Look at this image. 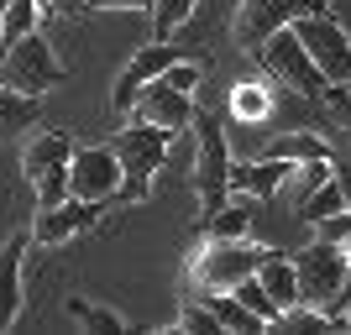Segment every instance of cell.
<instances>
[{"mask_svg":"<svg viewBox=\"0 0 351 335\" xmlns=\"http://www.w3.org/2000/svg\"><path fill=\"white\" fill-rule=\"evenodd\" d=\"M257 277H263V288L278 299V309H293V304H299V267H293L289 257L267 251L263 262H257Z\"/></svg>","mask_w":351,"mask_h":335,"instance_id":"19","label":"cell"},{"mask_svg":"<svg viewBox=\"0 0 351 335\" xmlns=\"http://www.w3.org/2000/svg\"><path fill=\"white\" fill-rule=\"evenodd\" d=\"M205 304L215 309L220 330H231V335H241V330H267V325L257 320V314H252V309L241 304V299H236L231 288H210V293H205Z\"/></svg>","mask_w":351,"mask_h":335,"instance_id":"21","label":"cell"},{"mask_svg":"<svg viewBox=\"0 0 351 335\" xmlns=\"http://www.w3.org/2000/svg\"><path fill=\"white\" fill-rule=\"evenodd\" d=\"M69 314H73L79 325H89V330H105V335L126 330V320H121L116 309H105V304H89V299H69Z\"/></svg>","mask_w":351,"mask_h":335,"instance_id":"26","label":"cell"},{"mask_svg":"<svg viewBox=\"0 0 351 335\" xmlns=\"http://www.w3.org/2000/svg\"><path fill=\"white\" fill-rule=\"evenodd\" d=\"M267 158L309 162V158H330V152H325V142L309 132V126H293V132H283V136H273V142H267Z\"/></svg>","mask_w":351,"mask_h":335,"instance_id":"22","label":"cell"},{"mask_svg":"<svg viewBox=\"0 0 351 335\" xmlns=\"http://www.w3.org/2000/svg\"><path fill=\"white\" fill-rule=\"evenodd\" d=\"M43 11H53V5H47V0H43Z\"/></svg>","mask_w":351,"mask_h":335,"instance_id":"37","label":"cell"},{"mask_svg":"<svg viewBox=\"0 0 351 335\" xmlns=\"http://www.w3.org/2000/svg\"><path fill=\"white\" fill-rule=\"evenodd\" d=\"M189 132H194V194H199V215H210L231 199V142H226V126L205 110H194Z\"/></svg>","mask_w":351,"mask_h":335,"instance_id":"2","label":"cell"},{"mask_svg":"<svg viewBox=\"0 0 351 335\" xmlns=\"http://www.w3.org/2000/svg\"><path fill=\"white\" fill-rule=\"evenodd\" d=\"M37 116H43V95H21V89L0 84V142H5V136L32 132Z\"/></svg>","mask_w":351,"mask_h":335,"instance_id":"17","label":"cell"},{"mask_svg":"<svg viewBox=\"0 0 351 335\" xmlns=\"http://www.w3.org/2000/svg\"><path fill=\"white\" fill-rule=\"evenodd\" d=\"M100 215H105V199H79V194H69V199H58V204H37L32 241H37V247H63L73 236H84Z\"/></svg>","mask_w":351,"mask_h":335,"instance_id":"9","label":"cell"},{"mask_svg":"<svg viewBox=\"0 0 351 335\" xmlns=\"http://www.w3.org/2000/svg\"><path fill=\"white\" fill-rule=\"evenodd\" d=\"M293 178L289 158H257V162H231V194H252V199H273Z\"/></svg>","mask_w":351,"mask_h":335,"instance_id":"13","label":"cell"},{"mask_svg":"<svg viewBox=\"0 0 351 335\" xmlns=\"http://www.w3.org/2000/svg\"><path fill=\"white\" fill-rule=\"evenodd\" d=\"M27 247H32V231L11 236L0 247V330H11L16 314H21V262H27Z\"/></svg>","mask_w":351,"mask_h":335,"instance_id":"14","label":"cell"},{"mask_svg":"<svg viewBox=\"0 0 351 335\" xmlns=\"http://www.w3.org/2000/svg\"><path fill=\"white\" fill-rule=\"evenodd\" d=\"M330 178L341 184V194H346V204H351V162H330Z\"/></svg>","mask_w":351,"mask_h":335,"instance_id":"33","label":"cell"},{"mask_svg":"<svg viewBox=\"0 0 351 335\" xmlns=\"http://www.w3.org/2000/svg\"><path fill=\"white\" fill-rule=\"evenodd\" d=\"M194 5H199V0H152V11H147V16H152V37L168 42V37L194 16Z\"/></svg>","mask_w":351,"mask_h":335,"instance_id":"25","label":"cell"},{"mask_svg":"<svg viewBox=\"0 0 351 335\" xmlns=\"http://www.w3.org/2000/svg\"><path fill=\"white\" fill-rule=\"evenodd\" d=\"M162 79H168L173 89H184V95H194V89H199V63H184V58H173L168 69H162Z\"/></svg>","mask_w":351,"mask_h":335,"instance_id":"29","label":"cell"},{"mask_svg":"<svg viewBox=\"0 0 351 335\" xmlns=\"http://www.w3.org/2000/svg\"><path fill=\"white\" fill-rule=\"evenodd\" d=\"M346 299H351V273H346V288H341V304H346Z\"/></svg>","mask_w":351,"mask_h":335,"instance_id":"36","label":"cell"},{"mask_svg":"<svg viewBox=\"0 0 351 335\" xmlns=\"http://www.w3.org/2000/svg\"><path fill=\"white\" fill-rule=\"evenodd\" d=\"M325 105H330V116L341 121V132H351V84H330L325 89Z\"/></svg>","mask_w":351,"mask_h":335,"instance_id":"31","label":"cell"},{"mask_svg":"<svg viewBox=\"0 0 351 335\" xmlns=\"http://www.w3.org/2000/svg\"><path fill=\"white\" fill-rule=\"evenodd\" d=\"M168 142H173V132H162L152 121H132L126 132H116L110 147L121 158V189L110 204H147L152 199V178L168 162Z\"/></svg>","mask_w":351,"mask_h":335,"instance_id":"1","label":"cell"},{"mask_svg":"<svg viewBox=\"0 0 351 335\" xmlns=\"http://www.w3.org/2000/svg\"><path fill=\"white\" fill-rule=\"evenodd\" d=\"M299 267V304H320V309H336L341 304V288H346V273H351V251L336 247V241H315L293 257Z\"/></svg>","mask_w":351,"mask_h":335,"instance_id":"5","label":"cell"},{"mask_svg":"<svg viewBox=\"0 0 351 335\" xmlns=\"http://www.w3.org/2000/svg\"><path fill=\"white\" fill-rule=\"evenodd\" d=\"M89 11H152V0H84Z\"/></svg>","mask_w":351,"mask_h":335,"instance_id":"32","label":"cell"},{"mask_svg":"<svg viewBox=\"0 0 351 335\" xmlns=\"http://www.w3.org/2000/svg\"><path fill=\"white\" fill-rule=\"evenodd\" d=\"M69 158H73V136L53 126V132H37L27 142V152H21V173L37 184V178L53 173V168H69Z\"/></svg>","mask_w":351,"mask_h":335,"instance_id":"15","label":"cell"},{"mask_svg":"<svg viewBox=\"0 0 351 335\" xmlns=\"http://www.w3.org/2000/svg\"><path fill=\"white\" fill-rule=\"evenodd\" d=\"M43 0H0V47H11L16 37H27L32 27H43Z\"/></svg>","mask_w":351,"mask_h":335,"instance_id":"20","label":"cell"},{"mask_svg":"<svg viewBox=\"0 0 351 335\" xmlns=\"http://www.w3.org/2000/svg\"><path fill=\"white\" fill-rule=\"evenodd\" d=\"M267 251L263 247H252L247 236H236V241H220V236H210L205 241V251H199V257H194V283H199V288H236V283H241V277H252L257 273V262H263Z\"/></svg>","mask_w":351,"mask_h":335,"instance_id":"8","label":"cell"},{"mask_svg":"<svg viewBox=\"0 0 351 335\" xmlns=\"http://www.w3.org/2000/svg\"><path fill=\"white\" fill-rule=\"evenodd\" d=\"M173 58H178L173 47L162 42V37H152V42H147L142 53H132V63L121 69L116 89H110V105H116L121 116H126V110H132V105H136V95H142V89L152 84V79H158V73L168 69V63H173Z\"/></svg>","mask_w":351,"mask_h":335,"instance_id":"12","label":"cell"},{"mask_svg":"<svg viewBox=\"0 0 351 335\" xmlns=\"http://www.w3.org/2000/svg\"><path fill=\"white\" fill-rule=\"evenodd\" d=\"M341 309V320H346V330H351V299H346V304H336Z\"/></svg>","mask_w":351,"mask_h":335,"instance_id":"35","label":"cell"},{"mask_svg":"<svg viewBox=\"0 0 351 335\" xmlns=\"http://www.w3.org/2000/svg\"><path fill=\"white\" fill-rule=\"evenodd\" d=\"M341 210H346V194H341L336 178H325V184L309 194V199H299V220H309V225H320V220L341 215Z\"/></svg>","mask_w":351,"mask_h":335,"instance_id":"23","label":"cell"},{"mask_svg":"<svg viewBox=\"0 0 351 335\" xmlns=\"http://www.w3.org/2000/svg\"><path fill=\"white\" fill-rule=\"evenodd\" d=\"M252 194H231V199L205 215V236H220V241H236V236L252 231Z\"/></svg>","mask_w":351,"mask_h":335,"instance_id":"18","label":"cell"},{"mask_svg":"<svg viewBox=\"0 0 351 335\" xmlns=\"http://www.w3.org/2000/svg\"><path fill=\"white\" fill-rule=\"evenodd\" d=\"M273 105H278V89L267 84V79H241L231 89V116L257 126V121H273Z\"/></svg>","mask_w":351,"mask_h":335,"instance_id":"16","label":"cell"},{"mask_svg":"<svg viewBox=\"0 0 351 335\" xmlns=\"http://www.w3.org/2000/svg\"><path fill=\"white\" fill-rule=\"evenodd\" d=\"M0 79L11 89H21V95H47V89H58L69 73H63L53 42L32 27L27 37H16L11 47H0Z\"/></svg>","mask_w":351,"mask_h":335,"instance_id":"3","label":"cell"},{"mask_svg":"<svg viewBox=\"0 0 351 335\" xmlns=\"http://www.w3.org/2000/svg\"><path fill=\"white\" fill-rule=\"evenodd\" d=\"M231 293H236V299H241V304H247L252 314H257V320L267 325V330L278 325V314H283V309H278V299H273V293L263 288V277H257V273H252V277H241V283H236Z\"/></svg>","mask_w":351,"mask_h":335,"instance_id":"24","label":"cell"},{"mask_svg":"<svg viewBox=\"0 0 351 335\" xmlns=\"http://www.w3.org/2000/svg\"><path fill=\"white\" fill-rule=\"evenodd\" d=\"M173 330H184V335H220V320H215V309H210V304H184Z\"/></svg>","mask_w":351,"mask_h":335,"instance_id":"27","label":"cell"},{"mask_svg":"<svg viewBox=\"0 0 351 335\" xmlns=\"http://www.w3.org/2000/svg\"><path fill=\"white\" fill-rule=\"evenodd\" d=\"M263 58V69L278 79L289 95H299V100H325V89H330V79L320 73V63L309 58V47L299 42V32L293 27H283V32H273L267 37V47L257 53Z\"/></svg>","mask_w":351,"mask_h":335,"instance_id":"4","label":"cell"},{"mask_svg":"<svg viewBox=\"0 0 351 335\" xmlns=\"http://www.w3.org/2000/svg\"><path fill=\"white\" fill-rule=\"evenodd\" d=\"M315 231H320L325 241H336V247H346V251H351V204H346V210H341V215L320 220V225H315Z\"/></svg>","mask_w":351,"mask_h":335,"instance_id":"30","label":"cell"},{"mask_svg":"<svg viewBox=\"0 0 351 335\" xmlns=\"http://www.w3.org/2000/svg\"><path fill=\"white\" fill-rule=\"evenodd\" d=\"M58 199H69V168H53L37 178V204H58Z\"/></svg>","mask_w":351,"mask_h":335,"instance_id":"28","label":"cell"},{"mask_svg":"<svg viewBox=\"0 0 351 335\" xmlns=\"http://www.w3.org/2000/svg\"><path fill=\"white\" fill-rule=\"evenodd\" d=\"M293 32H299V42L309 47V58L320 63V73L330 84H351V32L341 27V16H330V5L299 16Z\"/></svg>","mask_w":351,"mask_h":335,"instance_id":"7","label":"cell"},{"mask_svg":"<svg viewBox=\"0 0 351 335\" xmlns=\"http://www.w3.org/2000/svg\"><path fill=\"white\" fill-rule=\"evenodd\" d=\"M136 121H152V126H162V132H189V121H194V95H184V89H173L168 79H152V84L136 95Z\"/></svg>","mask_w":351,"mask_h":335,"instance_id":"11","label":"cell"},{"mask_svg":"<svg viewBox=\"0 0 351 335\" xmlns=\"http://www.w3.org/2000/svg\"><path fill=\"white\" fill-rule=\"evenodd\" d=\"M53 11H84V0H47Z\"/></svg>","mask_w":351,"mask_h":335,"instance_id":"34","label":"cell"},{"mask_svg":"<svg viewBox=\"0 0 351 335\" xmlns=\"http://www.w3.org/2000/svg\"><path fill=\"white\" fill-rule=\"evenodd\" d=\"M309 11H325V0H241V5H236V21H231V37H236L241 53L257 58L273 32L293 27V21L309 16Z\"/></svg>","mask_w":351,"mask_h":335,"instance_id":"6","label":"cell"},{"mask_svg":"<svg viewBox=\"0 0 351 335\" xmlns=\"http://www.w3.org/2000/svg\"><path fill=\"white\" fill-rule=\"evenodd\" d=\"M121 189V158L116 147H73L69 158V194L79 199H116Z\"/></svg>","mask_w":351,"mask_h":335,"instance_id":"10","label":"cell"}]
</instances>
